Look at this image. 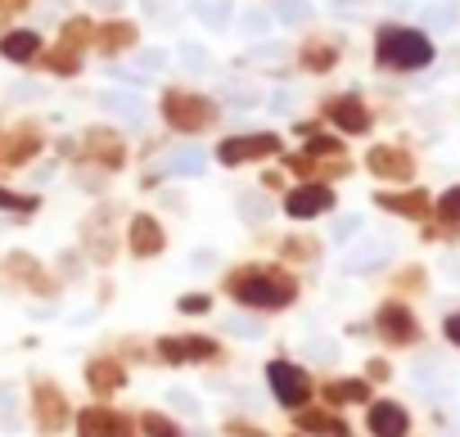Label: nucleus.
<instances>
[{"label": "nucleus", "instance_id": "f257e3e1", "mask_svg": "<svg viewBox=\"0 0 460 437\" xmlns=\"http://www.w3.org/2000/svg\"><path fill=\"white\" fill-rule=\"evenodd\" d=\"M226 293L240 307H258V311H280L298 298V284L289 271L280 267H240L226 275Z\"/></svg>", "mask_w": 460, "mask_h": 437}, {"label": "nucleus", "instance_id": "f03ea898", "mask_svg": "<svg viewBox=\"0 0 460 437\" xmlns=\"http://www.w3.org/2000/svg\"><path fill=\"white\" fill-rule=\"evenodd\" d=\"M375 59L393 73H415L433 64V41L415 28H379L375 37Z\"/></svg>", "mask_w": 460, "mask_h": 437}, {"label": "nucleus", "instance_id": "7ed1b4c3", "mask_svg": "<svg viewBox=\"0 0 460 437\" xmlns=\"http://www.w3.org/2000/svg\"><path fill=\"white\" fill-rule=\"evenodd\" d=\"M163 122L181 135H194V131H208L217 122V104L194 95V91H167L163 95Z\"/></svg>", "mask_w": 460, "mask_h": 437}, {"label": "nucleus", "instance_id": "20e7f679", "mask_svg": "<svg viewBox=\"0 0 460 437\" xmlns=\"http://www.w3.org/2000/svg\"><path fill=\"white\" fill-rule=\"evenodd\" d=\"M280 153V135L258 131V135H230L217 144V162L226 167H240V162H258V158H276Z\"/></svg>", "mask_w": 460, "mask_h": 437}, {"label": "nucleus", "instance_id": "39448f33", "mask_svg": "<svg viewBox=\"0 0 460 437\" xmlns=\"http://www.w3.org/2000/svg\"><path fill=\"white\" fill-rule=\"evenodd\" d=\"M267 379H271V392H276L280 406H289V410L307 406V397H312V379H307L303 365H294V361H271V365H267Z\"/></svg>", "mask_w": 460, "mask_h": 437}, {"label": "nucleus", "instance_id": "423d86ee", "mask_svg": "<svg viewBox=\"0 0 460 437\" xmlns=\"http://www.w3.org/2000/svg\"><path fill=\"white\" fill-rule=\"evenodd\" d=\"M158 356H163L167 365L212 361V356H217V338H203V334H167V338H158Z\"/></svg>", "mask_w": 460, "mask_h": 437}, {"label": "nucleus", "instance_id": "0eeeda50", "mask_svg": "<svg viewBox=\"0 0 460 437\" xmlns=\"http://www.w3.org/2000/svg\"><path fill=\"white\" fill-rule=\"evenodd\" d=\"M330 207H334V189L321 185V180H307V185H298V189L285 194V212L294 216V222H312V216H321Z\"/></svg>", "mask_w": 460, "mask_h": 437}, {"label": "nucleus", "instance_id": "6e6552de", "mask_svg": "<svg viewBox=\"0 0 460 437\" xmlns=\"http://www.w3.org/2000/svg\"><path fill=\"white\" fill-rule=\"evenodd\" d=\"M375 329H379V338L393 343V347H406V343L420 338V320H415L402 302H384L379 316H375Z\"/></svg>", "mask_w": 460, "mask_h": 437}, {"label": "nucleus", "instance_id": "1a4fd4ad", "mask_svg": "<svg viewBox=\"0 0 460 437\" xmlns=\"http://www.w3.org/2000/svg\"><path fill=\"white\" fill-rule=\"evenodd\" d=\"M366 167H370L379 180H411V176H415V158H411L406 149H397V144H375V149L366 153Z\"/></svg>", "mask_w": 460, "mask_h": 437}, {"label": "nucleus", "instance_id": "9d476101", "mask_svg": "<svg viewBox=\"0 0 460 437\" xmlns=\"http://www.w3.org/2000/svg\"><path fill=\"white\" fill-rule=\"evenodd\" d=\"M325 118L343 131V135H366L370 131V109L357 100V95H334L325 104Z\"/></svg>", "mask_w": 460, "mask_h": 437}, {"label": "nucleus", "instance_id": "9b49d317", "mask_svg": "<svg viewBox=\"0 0 460 437\" xmlns=\"http://www.w3.org/2000/svg\"><path fill=\"white\" fill-rule=\"evenodd\" d=\"M77 437H131V419L118 415V410H82L77 415Z\"/></svg>", "mask_w": 460, "mask_h": 437}, {"label": "nucleus", "instance_id": "f8f14e48", "mask_svg": "<svg viewBox=\"0 0 460 437\" xmlns=\"http://www.w3.org/2000/svg\"><path fill=\"white\" fill-rule=\"evenodd\" d=\"M32 406H37V424H41V433H59V428L68 424V401H64V392H59L55 383H37Z\"/></svg>", "mask_w": 460, "mask_h": 437}, {"label": "nucleus", "instance_id": "ddd939ff", "mask_svg": "<svg viewBox=\"0 0 460 437\" xmlns=\"http://www.w3.org/2000/svg\"><path fill=\"white\" fill-rule=\"evenodd\" d=\"M127 244H131V253L136 258H158L163 249H167V235H163V226L154 222V216H131V231H127Z\"/></svg>", "mask_w": 460, "mask_h": 437}, {"label": "nucleus", "instance_id": "4468645a", "mask_svg": "<svg viewBox=\"0 0 460 437\" xmlns=\"http://www.w3.org/2000/svg\"><path fill=\"white\" fill-rule=\"evenodd\" d=\"M136 41H140V28L127 23V19H109V23H100L95 37H91V46H95L100 55H122V50H131Z\"/></svg>", "mask_w": 460, "mask_h": 437}, {"label": "nucleus", "instance_id": "2eb2a0df", "mask_svg": "<svg viewBox=\"0 0 460 437\" xmlns=\"http://www.w3.org/2000/svg\"><path fill=\"white\" fill-rule=\"evenodd\" d=\"M366 424H370V433H375V437H406L411 415H406L397 401H375V406H370V415H366Z\"/></svg>", "mask_w": 460, "mask_h": 437}, {"label": "nucleus", "instance_id": "dca6fc26", "mask_svg": "<svg viewBox=\"0 0 460 437\" xmlns=\"http://www.w3.org/2000/svg\"><path fill=\"white\" fill-rule=\"evenodd\" d=\"M375 203L384 212H397V216H411V222H424L433 212V198L424 189H406V194H375Z\"/></svg>", "mask_w": 460, "mask_h": 437}, {"label": "nucleus", "instance_id": "f3484780", "mask_svg": "<svg viewBox=\"0 0 460 437\" xmlns=\"http://www.w3.org/2000/svg\"><path fill=\"white\" fill-rule=\"evenodd\" d=\"M41 50H46V46H41V37H37L32 28H14V32L0 37V55H5L10 64H37Z\"/></svg>", "mask_w": 460, "mask_h": 437}, {"label": "nucleus", "instance_id": "a211bd4d", "mask_svg": "<svg viewBox=\"0 0 460 437\" xmlns=\"http://www.w3.org/2000/svg\"><path fill=\"white\" fill-rule=\"evenodd\" d=\"M86 158H95L100 167L118 171V167L127 162V144H122L113 131H91V135H86Z\"/></svg>", "mask_w": 460, "mask_h": 437}, {"label": "nucleus", "instance_id": "6ab92c4d", "mask_svg": "<svg viewBox=\"0 0 460 437\" xmlns=\"http://www.w3.org/2000/svg\"><path fill=\"white\" fill-rule=\"evenodd\" d=\"M86 383H91L95 392H118V388L127 383V370H122L118 361L100 356V361H91V365H86Z\"/></svg>", "mask_w": 460, "mask_h": 437}, {"label": "nucleus", "instance_id": "aec40b11", "mask_svg": "<svg viewBox=\"0 0 460 437\" xmlns=\"http://www.w3.org/2000/svg\"><path fill=\"white\" fill-rule=\"evenodd\" d=\"M41 153V131H32V127H23V131H14V140L0 149V158L5 162H14V167H23V162H32Z\"/></svg>", "mask_w": 460, "mask_h": 437}, {"label": "nucleus", "instance_id": "412c9836", "mask_svg": "<svg viewBox=\"0 0 460 437\" xmlns=\"http://www.w3.org/2000/svg\"><path fill=\"white\" fill-rule=\"evenodd\" d=\"M298 64H303L307 73H330V68L339 64V50H334L330 41H307V46L298 50Z\"/></svg>", "mask_w": 460, "mask_h": 437}, {"label": "nucleus", "instance_id": "4be33fe9", "mask_svg": "<svg viewBox=\"0 0 460 437\" xmlns=\"http://www.w3.org/2000/svg\"><path fill=\"white\" fill-rule=\"evenodd\" d=\"M298 424L307 433H325V437H348V424L339 415H325V410H298Z\"/></svg>", "mask_w": 460, "mask_h": 437}, {"label": "nucleus", "instance_id": "5701e85b", "mask_svg": "<svg viewBox=\"0 0 460 437\" xmlns=\"http://www.w3.org/2000/svg\"><path fill=\"white\" fill-rule=\"evenodd\" d=\"M37 59H41V68H50V73H59V77H73V73L82 68V55H77V50H68V46L41 50Z\"/></svg>", "mask_w": 460, "mask_h": 437}, {"label": "nucleus", "instance_id": "b1692460", "mask_svg": "<svg viewBox=\"0 0 460 437\" xmlns=\"http://www.w3.org/2000/svg\"><path fill=\"white\" fill-rule=\"evenodd\" d=\"M91 37H95V23L77 14V19H68V23H64V32H59V46H68V50H77V55H82V50L91 46Z\"/></svg>", "mask_w": 460, "mask_h": 437}, {"label": "nucleus", "instance_id": "393cba45", "mask_svg": "<svg viewBox=\"0 0 460 437\" xmlns=\"http://www.w3.org/2000/svg\"><path fill=\"white\" fill-rule=\"evenodd\" d=\"M366 397H370V388H366L361 379H339V383L325 388V401H334V406H343V401H366Z\"/></svg>", "mask_w": 460, "mask_h": 437}, {"label": "nucleus", "instance_id": "a878e982", "mask_svg": "<svg viewBox=\"0 0 460 437\" xmlns=\"http://www.w3.org/2000/svg\"><path fill=\"white\" fill-rule=\"evenodd\" d=\"M433 216H438L447 231H460V189H447V194L433 203Z\"/></svg>", "mask_w": 460, "mask_h": 437}, {"label": "nucleus", "instance_id": "bb28decb", "mask_svg": "<svg viewBox=\"0 0 460 437\" xmlns=\"http://www.w3.org/2000/svg\"><path fill=\"white\" fill-rule=\"evenodd\" d=\"M140 428H145V437H185V433H181L167 415H158V410H145V415H140Z\"/></svg>", "mask_w": 460, "mask_h": 437}, {"label": "nucleus", "instance_id": "cd10ccee", "mask_svg": "<svg viewBox=\"0 0 460 437\" xmlns=\"http://www.w3.org/2000/svg\"><path fill=\"white\" fill-rule=\"evenodd\" d=\"M307 153H312V158H343V140H334V135H312V140H307Z\"/></svg>", "mask_w": 460, "mask_h": 437}, {"label": "nucleus", "instance_id": "c85d7f7f", "mask_svg": "<svg viewBox=\"0 0 460 437\" xmlns=\"http://www.w3.org/2000/svg\"><path fill=\"white\" fill-rule=\"evenodd\" d=\"M37 198L32 194H14V189H0V212H32Z\"/></svg>", "mask_w": 460, "mask_h": 437}, {"label": "nucleus", "instance_id": "c756f323", "mask_svg": "<svg viewBox=\"0 0 460 437\" xmlns=\"http://www.w3.org/2000/svg\"><path fill=\"white\" fill-rule=\"evenodd\" d=\"M285 258H316V240H285Z\"/></svg>", "mask_w": 460, "mask_h": 437}, {"label": "nucleus", "instance_id": "7c9ffc66", "mask_svg": "<svg viewBox=\"0 0 460 437\" xmlns=\"http://www.w3.org/2000/svg\"><path fill=\"white\" fill-rule=\"evenodd\" d=\"M208 307H212L208 293H185V298H181V311H190V316H203Z\"/></svg>", "mask_w": 460, "mask_h": 437}, {"label": "nucleus", "instance_id": "2f4dec72", "mask_svg": "<svg viewBox=\"0 0 460 437\" xmlns=\"http://www.w3.org/2000/svg\"><path fill=\"white\" fill-rule=\"evenodd\" d=\"M442 334H447V338H451V343L460 347V311H456V316H447V325H442Z\"/></svg>", "mask_w": 460, "mask_h": 437}, {"label": "nucleus", "instance_id": "473e14b6", "mask_svg": "<svg viewBox=\"0 0 460 437\" xmlns=\"http://www.w3.org/2000/svg\"><path fill=\"white\" fill-rule=\"evenodd\" d=\"M370 379H388V365L384 361H370Z\"/></svg>", "mask_w": 460, "mask_h": 437}, {"label": "nucleus", "instance_id": "72a5a7b5", "mask_svg": "<svg viewBox=\"0 0 460 437\" xmlns=\"http://www.w3.org/2000/svg\"><path fill=\"white\" fill-rule=\"evenodd\" d=\"M28 0H0V10H23Z\"/></svg>", "mask_w": 460, "mask_h": 437}]
</instances>
